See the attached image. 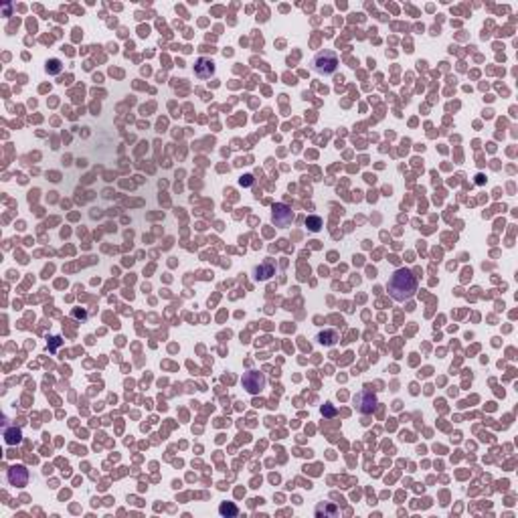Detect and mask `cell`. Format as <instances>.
Wrapping results in <instances>:
<instances>
[{"label": "cell", "mask_w": 518, "mask_h": 518, "mask_svg": "<svg viewBox=\"0 0 518 518\" xmlns=\"http://www.w3.org/2000/svg\"><path fill=\"white\" fill-rule=\"evenodd\" d=\"M387 290L391 294L393 300L397 302H407L411 300L415 292H417V277L411 274L409 269H397L395 274L389 277V283H387Z\"/></svg>", "instance_id": "6da1fadb"}, {"label": "cell", "mask_w": 518, "mask_h": 518, "mask_svg": "<svg viewBox=\"0 0 518 518\" xmlns=\"http://www.w3.org/2000/svg\"><path fill=\"white\" fill-rule=\"evenodd\" d=\"M338 55L334 51H330V49H324V51H318L312 59V69L320 75H334L338 71Z\"/></svg>", "instance_id": "7a4b0ae2"}, {"label": "cell", "mask_w": 518, "mask_h": 518, "mask_svg": "<svg viewBox=\"0 0 518 518\" xmlns=\"http://www.w3.org/2000/svg\"><path fill=\"white\" fill-rule=\"evenodd\" d=\"M354 407H356V411L363 413V415H368V413L375 411V407H377V395L371 391V387H364L361 393H356Z\"/></svg>", "instance_id": "3957f363"}, {"label": "cell", "mask_w": 518, "mask_h": 518, "mask_svg": "<svg viewBox=\"0 0 518 518\" xmlns=\"http://www.w3.org/2000/svg\"><path fill=\"white\" fill-rule=\"evenodd\" d=\"M241 383H243V389L247 391L249 395H259L265 385H267V380H265V375L263 373H259V371H249V373H245L243 379H241Z\"/></svg>", "instance_id": "277c9868"}, {"label": "cell", "mask_w": 518, "mask_h": 518, "mask_svg": "<svg viewBox=\"0 0 518 518\" xmlns=\"http://www.w3.org/2000/svg\"><path fill=\"white\" fill-rule=\"evenodd\" d=\"M271 221H274V225L276 227H281V229H286L292 225V221H294V211L288 207V205H283V203H277L274 207V211H271Z\"/></svg>", "instance_id": "5b68a950"}, {"label": "cell", "mask_w": 518, "mask_h": 518, "mask_svg": "<svg viewBox=\"0 0 518 518\" xmlns=\"http://www.w3.org/2000/svg\"><path fill=\"white\" fill-rule=\"evenodd\" d=\"M6 478H8V482H10V486H27L29 484V470L24 466H12V467H8V474H6Z\"/></svg>", "instance_id": "8992f818"}, {"label": "cell", "mask_w": 518, "mask_h": 518, "mask_svg": "<svg viewBox=\"0 0 518 518\" xmlns=\"http://www.w3.org/2000/svg\"><path fill=\"white\" fill-rule=\"evenodd\" d=\"M194 73H196V77H201V79L213 77L215 75V63L207 57H199L194 63Z\"/></svg>", "instance_id": "52a82bcc"}, {"label": "cell", "mask_w": 518, "mask_h": 518, "mask_svg": "<svg viewBox=\"0 0 518 518\" xmlns=\"http://www.w3.org/2000/svg\"><path fill=\"white\" fill-rule=\"evenodd\" d=\"M316 516L318 518H326V516L334 518V516H338V506H334V504H330V502H320L316 506Z\"/></svg>", "instance_id": "ba28073f"}, {"label": "cell", "mask_w": 518, "mask_h": 518, "mask_svg": "<svg viewBox=\"0 0 518 518\" xmlns=\"http://www.w3.org/2000/svg\"><path fill=\"white\" fill-rule=\"evenodd\" d=\"M274 274H276V265L271 263V261H265V263L255 267V277L257 279H269Z\"/></svg>", "instance_id": "9c48e42d"}, {"label": "cell", "mask_w": 518, "mask_h": 518, "mask_svg": "<svg viewBox=\"0 0 518 518\" xmlns=\"http://www.w3.org/2000/svg\"><path fill=\"white\" fill-rule=\"evenodd\" d=\"M20 439H22V433H20V429H18V427H6V429H4V441L8 443V446L20 443Z\"/></svg>", "instance_id": "30bf717a"}, {"label": "cell", "mask_w": 518, "mask_h": 518, "mask_svg": "<svg viewBox=\"0 0 518 518\" xmlns=\"http://www.w3.org/2000/svg\"><path fill=\"white\" fill-rule=\"evenodd\" d=\"M318 340L322 344H326V346H334V344L338 342V332L336 330H324V332H320Z\"/></svg>", "instance_id": "8fae6325"}, {"label": "cell", "mask_w": 518, "mask_h": 518, "mask_svg": "<svg viewBox=\"0 0 518 518\" xmlns=\"http://www.w3.org/2000/svg\"><path fill=\"white\" fill-rule=\"evenodd\" d=\"M61 71H63V63H61L59 59H49L47 61V73H49V75H59Z\"/></svg>", "instance_id": "7c38bea8"}, {"label": "cell", "mask_w": 518, "mask_h": 518, "mask_svg": "<svg viewBox=\"0 0 518 518\" xmlns=\"http://www.w3.org/2000/svg\"><path fill=\"white\" fill-rule=\"evenodd\" d=\"M306 225H308L310 231H320V229H322V219H320V217H308Z\"/></svg>", "instance_id": "4fadbf2b"}, {"label": "cell", "mask_w": 518, "mask_h": 518, "mask_svg": "<svg viewBox=\"0 0 518 518\" xmlns=\"http://www.w3.org/2000/svg\"><path fill=\"white\" fill-rule=\"evenodd\" d=\"M219 512L223 514V516H237V514H239V510H237L235 506H233V504H221Z\"/></svg>", "instance_id": "5bb4252c"}, {"label": "cell", "mask_w": 518, "mask_h": 518, "mask_svg": "<svg viewBox=\"0 0 518 518\" xmlns=\"http://www.w3.org/2000/svg\"><path fill=\"white\" fill-rule=\"evenodd\" d=\"M322 413H324V415H336V409H334V407H332L330 403H326V405L322 407Z\"/></svg>", "instance_id": "9a60e30c"}, {"label": "cell", "mask_w": 518, "mask_h": 518, "mask_svg": "<svg viewBox=\"0 0 518 518\" xmlns=\"http://www.w3.org/2000/svg\"><path fill=\"white\" fill-rule=\"evenodd\" d=\"M239 182L243 184V187H249V184L253 182V176H251V174H245V176H243V178H241Z\"/></svg>", "instance_id": "2e32d148"}]
</instances>
